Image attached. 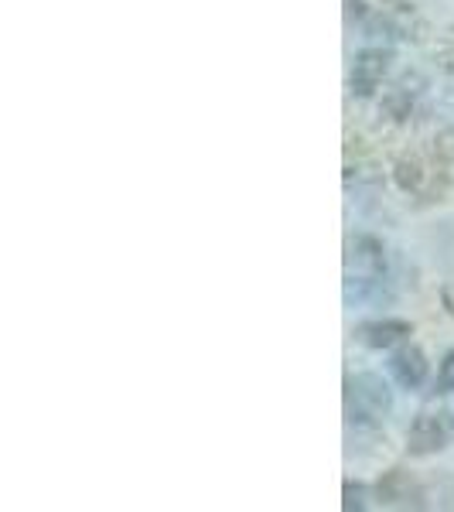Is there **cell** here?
Segmentation results:
<instances>
[{
    "instance_id": "obj_1",
    "label": "cell",
    "mask_w": 454,
    "mask_h": 512,
    "mask_svg": "<svg viewBox=\"0 0 454 512\" xmlns=\"http://www.w3.org/2000/svg\"><path fill=\"white\" fill-rule=\"evenodd\" d=\"M393 410V393L383 376L359 373L345 379V417L356 431H376Z\"/></svg>"
},
{
    "instance_id": "obj_2",
    "label": "cell",
    "mask_w": 454,
    "mask_h": 512,
    "mask_svg": "<svg viewBox=\"0 0 454 512\" xmlns=\"http://www.w3.org/2000/svg\"><path fill=\"white\" fill-rule=\"evenodd\" d=\"M369 35L373 38H390V41H424L427 21L420 18V11L410 0H379L376 11L369 14Z\"/></svg>"
},
{
    "instance_id": "obj_3",
    "label": "cell",
    "mask_w": 454,
    "mask_h": 512,
    "mask_svg": "<svg viewBox=\"0 0 454 512\" xmlns=\"http://www.w3.org/2000/svg\"><path fill=\"white\" fill-rule=\"evenodd\" d=\"M376 499L383 506H396V509H424L427 495H424V482H417L410 472L403 468H390L376 485Z\"/></svg>"
},
{
    "instance_id": "obj_4",
    "label": "cell",
    "mask_w": 454,
    "mask_h": 512,
    "mask_svg": "<svg viewBox=\"0 0 454 512\" xmlns=\"http://www.w3.org/2000/svg\"><path fill=\"white\" fill-rule=\"evenodd\" d=\"M345 270L349 277H383L386 274V250L376 236L356 233L345 243Z\"/></svg>"
},
{
    "instance_id": "obj_5",
    "label": "cell",
    "mask_w": 454,
    "mask_h": 512,
    "mask_svg": "<svg viewBox=\"0 0 454 512\" xmlns=\"http://www.w3.org/2000/svg\"><path fill=\"white\" fill-rule=\"evenodd\" d=\"M390 52L386 48H362L352 62V72H349V89L352 96L366 99L373 96L379 86H383V76L390 72Z\"/></svg>"
},
{
    "instance_id": "obj_6",
    "label": "cell",
    "mask_w": 454,
    "mask_h": 512,
    "mask_svg": "<svg viewBox=\"0 0 454 512\" xmlns=\"http://www.w3.org/2000/svg\"><path fill=\"white\" fill-rule=\"evenodd\" d=\"M451 441V424L448 414H420L407 431V451L417 454V458H427V454L444 451Z\"/></svg>"
},
{
    "instance_id": "obj_7",
    "label": "cell",
    "mask_w": 454,
    "mask_h": 512,
    "mask_svg": "<svg viewBox=\"0 0 454 512\" xmlns=\"http://www.w3.org/2000/svg\"><path fill=\"white\" fill-rule=\"evenodd\" d=\"M410 335H414V325L403 318H376L356 328V342L369 345V349H393V345L407 342Z\"/></svg>"
},
{
    "instance_id": "obj_8",
    "label": "cell",
    "mask_w": 454,
    "mask_h": 512,
    "mask_svg": "<svg viewBox=\"0 0 454 512\" xmlns=\"http://www.w3.org/2000/svg\"><path fill=\"white\" fill-rule=\"evenodd\" d=\"M390 373L396 383L403 386V390H417V386H424L427 379V355L420 345L414 342H403L400 349L390 355Z\"/></svg>"
},
{
    "instance_id": "obj_9",
    "label": "cell",
    "mask_w": 454,
    "mask_h": 512,
    "mask_svg": "<svg viewBox=\"0 0 454 512\" xmlns=\"http://www.w3.org/2000/svg\"><path fill=\"white\" fill-rule=\"evenodd\" d=\"M414 82H417V76H403L390 93L383 96V113L393 123L410 120V113H414V103H417V93H420V89H410Z\"/></svg>"
},
{
    "instance_id": "obj_10",
    "label": "cell",
    "mask_w": 454,
    "mask_h": 512,
    "mask_svg": "<svg viewBox=\"0 0 454 512\" xmlns=\"http://www.w3.org/2000/svg\"><path fill=\"white\" fill-rule=\"evenodd\" d=\"M345 301L349 304H383L390 301V287L383 277H349L345 274Z\"/></svg>"
},
{
    "instance_id": "obj_11",
    "label": "cell",
    "mask_w": 454,
    "mask_h": 512,
    "mask_svg": "<svg viewBox=\"0 0 454 512\" xmlns=\"http://www.w3.org/2000/svg\"><path fill=\"white\" fill-rule=\"evenodd\" d=\"M424 495H427V506H441V509H454V475H441L434 478L431 485H424Z\"/></svg>"
},
{
    "instance_id": "obj_12",
    "label": "cell",
    "mask_w": 454,
    "mask_h": 512,
    "mask_svg": "<svg viewBox=\"0 0 454 512\" xmlns=\"http://www.w3.org/2000/svg\"><path fill=\"white\" fill-rule=\"evenodd\" d=\"M369 506V489L362 482H345V489H342V509L345 512H362Z\"/></svg>"
},
{
    "instance_id": "obj_13",
    "label": "cell",
    "mask_w": 454,
    "mask_h": 512,
    "mask_svg": "<svg viewBox=\"0 0 454 512\" xmlns=\"http://www.w3.org/2000/svg\"><path fill=\"white\" fill-rule=\"evenodd\" d=\"M437 390H441V393H454V352L444 355L441 369H437Z\"/></svg>"
},
{
    "instance_id": "obj_14",
    "label": "cell",
    "mask_w": 454,
    "mask_h": 512,
    "mask_svg": "<svg viewBox=\"0 0 454 512\" xmlns=\"http://www.w3.org/2000/svg\"><path fill=\"white\" fill-rule=\"evenodd\" d=\"M349 4V18L356 14V18H366V0H345Z\"/></svg>"
},
{
    "instance_id": "obj_15",
    "label": "cell",
    "mask_w": 454,
    "mask_h": 512,
    "mask_svg": "<svg viewBox=\"0 0 454 512\" xmlns=\"http://www.w3.org/2000/svg\"><path fill=\"white\" fill-rule=\"evenodd\" d=\"M441 301H444V308H448V315H454V284H448L441 291Z\"/></svg>"
},
{
    "instance_id": "obj_16",
    "label": "cell",
    "mask_w": 454,
    "mask_h": 512,
    "mask_svg": "<svg viewBox=\"0 0 454 512\" xmlns=\"http://www.w3.org/2000/svg\"><path fill=\"white\" fill-rule=\"evenodd\" d=\"M444 103H448L451 110H454V89H448V96H444Z\"/></svg>"
}]
</instances>
